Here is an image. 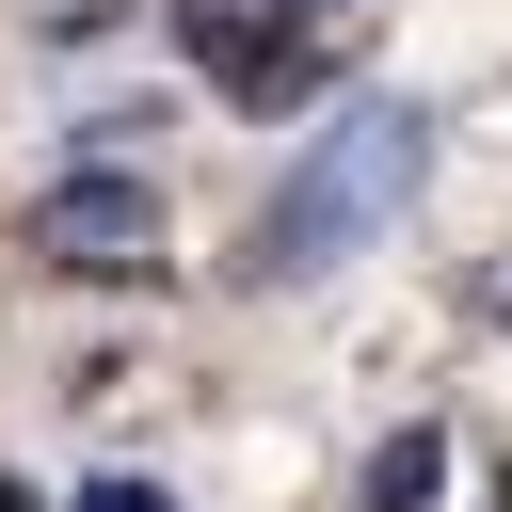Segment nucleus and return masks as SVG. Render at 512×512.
Masks as SVG:
<instances>
[{"mask_svg": "<svg viewBox=\"0 0 512 512\" xmlns=\"http://www.w3.org/2000/svg\"><path fill=\"white\" fill-rule=\"evenodd\" d=\"M416 160H432V128L400 112V96H336V128H304V160H288V192L256 208V288H304V272H336L400 192H416Z\"/></svg>", "mask_w": 512, "mask_h": 512, "instance_id": "1", "label": "nucleus"}, {"mask_svg": "<svg viewBox=\"0 0 512 512\" xmlns=\"http://www.w3.org/2000/svg\"><path fill=\"white\" fill-rule=\"evenodd\" d=\"M32 256L80 272V288H144V272H160V176H128V160H64V176L32 192Z\"/></svg>", "mask_w": 512, "mask_h": 512, "instance_id": "2", "label": "nucleus"}, {"mask_svg": "<svg viewBox=\"0 0 512 512\" xmlns=\"http://www.w3.org/2000/svg\"><path fill=\"white\" fill-rule=\"evenodd\" d=\"M176 48L224 80V96H256V112H288V96H320V48L304 32H256L240 0H176Z\"/></svg>", "mask_w": 512, "mask_h": 512, "instance_id": "3", "label": "nucleus"}, {"mask_svg": "<svg viewBox=\"0 0 512 512\" xmlns=\"http://www.w3.org/2000/svg\"><path fill=\"white\" fill-rule=\"evenodd\" d=\"M432 496H448V432L416 416V432H384V448H368V512H432Z\"/></svg>", "mask_w": 512, "mask_h": 512, "instance_id": "4", "label": "nucleus"}, {"mask_svg": "<svg viewBox=\"0 0 512 512\" xmlns=\"http://www.w3.org/2000/svg\"><path fill=\"white\" fill-rule=\"evenodd\" d=\"M80 512H176V496H160V480H96Z\"/></svg>", "mask_w": 512, "mask_h": 512, "instance_id": "5", "label": "nucleus"}, {"mask_svg": "<svg viewBox=\"0 0 512 512\" xmlns=\"http://www.w3.org/2000/svg\"><path fill=\"white\" fill-rule=\"evenodd\" d=\"M288 16H336V0H288Z\"/></svg>", "mask_w": 512, "mask_h": 512, "instance_id": "6", "label": "nucleus"}]
</instances>
